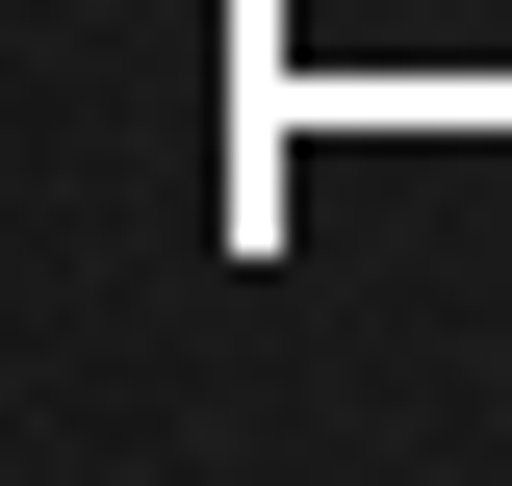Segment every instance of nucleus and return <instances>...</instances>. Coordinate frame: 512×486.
I'll list each match as a JSON object with an SVG mask.
<instances>
[]
</instances>
